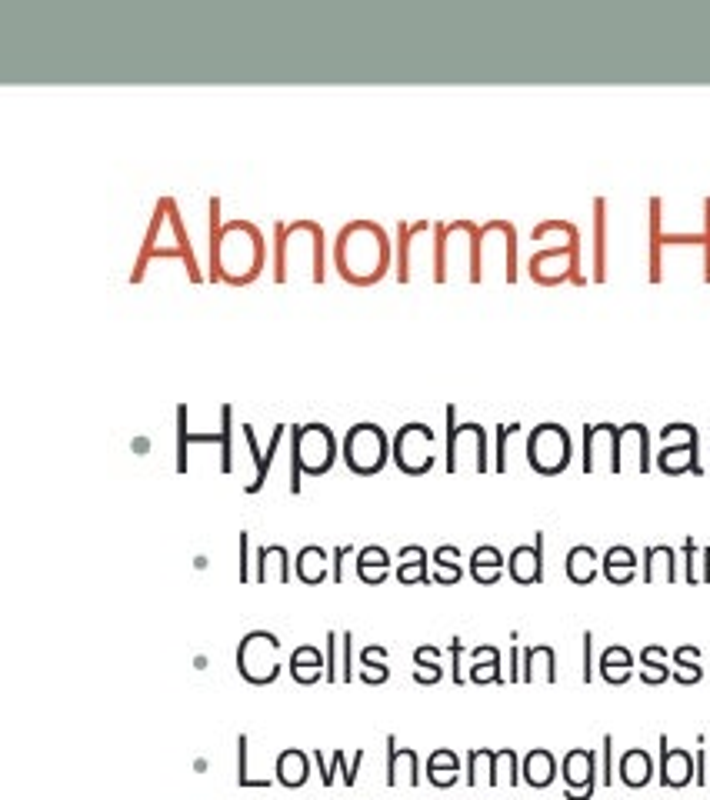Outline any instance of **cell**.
I'll list each match as a JSON object with an SVG mask.
<instances>
[{
	"mask_svg": "<svg viewBox=\"0 0 710 800\" xmlns=\"http://www.w3.org/2000/svg\"><path fill=\"white\" fill-rule=\"evenodd\" d=\"M644 584H677L680 577V567H677V550L667 547V544H650L644 547Z\"/></svg>",
	"mask_w": 710,
	"mask_h": 800,
	"instance_id": "22",
	"label": "cell"
},
{
	"mask_svg": "<svg viewBox=\"0 0 710 800\" xmlns=\"http://www.w3.org/2000/svg\"><path fill=\"white\" fill-rule=\"evenodd\" d=\"M294 574H297V580H304V584L320 587L327 577H334V560H330V554L320 544H307V547L297 550Z\"/></svg>",
	"mask_w": 710,
	"mask_h": 800,
	"instance_id": "23",
	"label": "cell"
},
{
	"mask_svg": "<svg viewBox=\"0 0 710 800\" xmlns=\"http://www.w3.org/2000/svg\"><path fill=\"white\" fill-rule=\"evenodd\" d=\"M600 784L610 787L617 780V767H614V737L604 734V740H600Z\"/></svg>",
	"mask_w": 710,
	"mask_h": 800,
	"instance_id": "50",
	"label": "cell"
},
{
	"mask_svg": "<svg viewBox=\"0 0 710 800\" xmlns=\"http://www.w3.org/2000/svg\"><path fill=\"white\" fill-rule=\"evenodd\" d=\"M654 467L664 470V474L677 477V474H704V464H700V434L694 424L687 420H674V424L660 427V454L654 457Z\"/></svg>",
	"mask_w": 710,
	"mask_h": 800,
	"instance_id": "12",
	"label": "cell"
},
{
	"mask_svg": "<svg viewBox=\"0 0 710 800\" xmlns=\"http://www.w3.org/2000/svg\"><path fill=\"white\" fill-rule=\"evenodd\" d=\"M247 747H250L247 734H240V737H237V784H240V787H270V780H267V777H250Z\"/></svg>",
	"mask_w": 710,
	"mask_h": 800,
	"instance_id": "47",
	"label": "cell"
},
{
	"mask_svg": "<svg viewBox=\"0 0 710 800\" xmlns=\"http://www.w3.org/2000/svg\"><path fill=\"white\" fill-rule=\"evenodd\" d=\"M237 674L254 687H267L280 677V637L274 630H247L237 640Z\"/></svg>",
	"mask_w": 710,
	"mask_h": 800,
	"instance_id": "11",
	"label": "cell"
},
{
	"mask_svg": "<svg viewBox=\"0 0 710 800\" xmlns=\"http://www.w3.org/2000/svg\"><path fill=\"white\" fill-rule=\"evenodd\" d=\"M674 677V667H670V654H667V647H660V644H647L644 650H640V680L650 687H657V684H664V680Z\"/></svg>",
	"mask_w": 710,
	"mask_h": 800,
	"instance_id": "40",
	"label": "cell"
},
{
	"mask_svg": "<svg viewBox=\"0 0 710 800\" xmlns=\"http://www.w3.org/2000/svg\"><path fill=\"white\" fill-rule=\"evenodd\" d=\"M447 474L457 470H477L487 474L490 467V447H487V427H480L477 420H464L457 424V404H447Z\"/></svg>",
	"mask_w": 710,
	"mask_h": 800,
	"instance_id": "7",
	"label": "cell"
},
{
	"mask_svg": "<svg viewBox=\"0 0 710 800\" xmlns=\"http://www.w3.org/2000/svg\"><path fill=\"white\" fill-rule=\"evenodd\" d=\"M617 780L627 787H647L654 780V757L644 747H630L617 760Z\"/></svg>",
	"mask_w": 710,
	"mask_h": 800,
	"instance_id": "27",
	"label": "cell"
},
{
	"mask_svg": "<svg viewBox=\"0 0 710 800\" xmlns=\"http://www.w3.org/2000/svg\"><path fill=\"white\" fill-rule=\"evenodd\" d=\"M237 577L244 580V584H250V580H254V570H250V564H254V560H250V534L247 530H240L237 534Z\"/></svg>",
	"mask_w": 710,
	"mask_h": 800,
	"instance_id": "51",
	"label": "cell"
},
{
	"mask_svg": "<svg viewBox=\"0 0 710 800\" xmlns=\"http://www.w3.org/2000/svg\"><path fill=\"white\" fill-rule=\"evenodd\" d=\"M390 567H394V560H390V554L380 544H370V547L357 550V577L364 580V584H370V587L384 584Z\"/></svg>",
	"mask_w": 710,
	"mask_h": 800,
	"instance_id": "37",
	"label": "cell"
},
{
	"mask_svg": "<svg viewBox=\"0 0 710 800\" xmlns=\"http://www.w3.org/2000/svg\"><path fill=\"white\" fill-rule=\"evenodd\" d=\"M330 257H334V270L347 284L374 287L394 267V244L377 220H350L337 230Z\"/></svg>",
	"mask_w": 710,
	"mask_h": 800,
	"instance_id": "2",
	"label": "cell"
},
{
	"mask_svg": "<svg viewBox=\"0 0 710 800\" xmlns=\"http://www.w3.org/2000/svg\"><path fill=\"white\" fill-rule=\"evenodd\" d=\"M527 274L540 287H557V284H567V280L584 287L587 274H584V267H580V230L570 234L567 240H560V244H547V247H540L537 254H530Z\"/></svg>",
	"mask_w": 710,
	"mask_h": 800,
	"instance_id": "8",
	"label": "cell"
},
{
	"mask_svg": "<svg viewBox=\"0 0 710 800\" xmlns=\"http://www.w3.org/2000/svg\"><path fill=\"white\" fill-rule=\"evenodd\" d=\"M660 767H657V780L664 787H687L694 784L697 777V760L687 747H670L667 734H660Z\"/></svg>",
	"mask_w": 710,
	"mask_h": 800,
	"instance_id": "18",
	"label": "cell"
},
{
	"mask_svg": "<svg viewBox=\"0 0 710 800\" xmlns=\"http://www.w3.org/2000/svg\"><path fill=\"white\" fill-rule=\"evenodd\" d=\"M670 667H674V680L680 687H690V684H700V680H704V667H700V647H694V644L677 647L674 654H670Z\"/></svg>",
	"mask_w": 710,
	"mask_h": 800,
	"instance_id": "42",
	"label": "cell"
},
{
	"mask_svg": "<svg viewBox=\"0 0 710 800\" xmlns=\"http://www.w3.org/2000/svg\"><path fill=\"white\" fill-rule=\"evenodd\" d=\"M340 450H344V464L357 477H374L394 460V437L374 420H357L354 427H347Z\"/></svg>",
	"mask_w": 710,
	"mask_h": 800,
	"instance_id": "6",
	"label": "cell"
},
{
	"mask_svg": "<svg viewBox=\"0 0 710 800\" xmlns=\"http://www.w3.org/2000/svg\"><path fill=\"white\" fill-rule=\"evenodd\" d=\"M427 567H430V554L420 544H407L397 554V580L400 584H434Z\"/></svg>",
	"mask_w": 710,
	"mask_h": 800,
	"instance_id": "36",
	"label": "cell"
},
{
	"mask_svg": "<svg viewBox=\"0 0 710 800\" xmlns=\"http://www.w3.org/2000/svg\"><path fill=\"white\" fill-rule=\"evenodd\" d=\"M520 434V424H497V444H494V470L504 474L507 470V440Z\"/></svg>",
	"mask_w": 710,
	"mask_h": 800,
	"instance_id": "49",
	"label": "cell"
},
{
	"mask_svg": "<svg viewBox=\"0 0 710 800\" xmlns=\"http://www.w3.org/2000/svg\"><path fill=\"white\" fill-rule=\"evenodd\" d=\"M154 260H180L187 277L194 280V284H204L197 254H194V247H190V237L184 227V214H180L174 197L157 200L154 214H150V224H147V234H144V244H140L137 264L130 270V284H140Z\"/></svg>",
	"mask_w": 710,
	"mask_h": 800,
	"instance_id": "3",
	"label": "cell"
},
{
	"mask_svg": "<svg viewBox=\"0 0 710 800\" xmlns=\"http://www.w3.org/2000/svg\"><path fill=\"white\" fill-rule=\"evenodd\" d=\"M467 784H500L497 780V750L490 747H470L467 750Z\"/></svg>",
	"mask_w": 710,
	"mask_h": 800,
	"instance_id": "41",
	"label": "cell"
},
{
	"mask_svg": "<svg viewBox=\"0 0 710 800\" xmlns=\"http://www.w3.org/2000/svg\"><path fill=\"white\" fill-rule=\"evenodd\" d=\"M310 757H314V764H317V774H320V784L324 787H334V780L337 774L344 777V787H354L357 784V774H360V764H364V747H357L354 750V757H344V747H337L334 754H324L320 747L310 750Z\"/></svg>",
	"mask_w": 710,
	"mask_h": 800,
	"instance_id": "19",
	"label": "cell"
},
{
	"mask_svg": "<svg viewBox=\"0 0 710 800\" xmlns=\"http://www.w3.org/2000/svg\"><path fill=\"white\" fill-rule=\"evenodd\" d=\"M290 677H294L297 684H304V687L327 680V657H324V650H317L314 644L294 647V654H290Z\"/></svg>",
	"mask_w": 710,
	"mask_h": 800,
	"instance_id": "25",
	"label": "cell"
},
{
	"mask_svg": "<svg viewBox=\"0 0 710 800\" xmlns=\"http://www.w3.org/2000/svg\"><path fill=\"white\" fill-rule=\"evenodd\" d=\"M494 250L504 264V280L517 284L520 277V257H517V227L510 220H487L480 224V270H484V257Z\"/></svg>",
	"mask_w": 710,
	"mask_h": 800,
	"instance_id": "15",
	"label": "cell"
},
{
	"mask_svg": "<svg viewBox=\"0 0 710 800\" xmlns=\"http://www.w3.org/2000/svg\"><path fill=\"white\" fill-rule=\"evenodd\" d=\"M257 584H290V550L284 544H267L254 554Z\"/></svg>",
	"mask_w": 710,
	"mask_h": 800,
	"instance_id": "21",
	"label": "cell"
},
{
	"mask_svg": "<svg viewBox=\"0 0 710 800\" xmlns=\"http://www.w3.org/2000/svg\"><path fill=\"white\" fill-rule=\"evenodd\" d=\"M347 554H354V547H350V544H337L334 554H330V557H334V577H330L334 584H344V557Z\"/></svg>",
	"mask_w": 710,
	"mask_h": 800,
	"instance_id": "56",
	"label": "cell"
},
{
	"mask_svg": "<svg viewBox=\"0 0 710 800\" xmlns=\"http://www.w3.org/2000/svg\"><path fill=\"white\" fill-rule=\"evenodd\" d=\"M697 564H700V547H697V540H694V537H687V540H684V580H687L690 587L700 584V570H697Z\"/></svg>",
	"mask_w": 710,
	"mask_h": 800,
	"instance_id": "52",
	"label": "cell"
},
{
	"mask_svg": "<svg viewBox=\"0 0 710 800\" xmlns=\"http://www.w3.org/2000/svg\"><path fill=\"white\" fill-rule=\"evenodd\" d=\"M604 467L610 474H620L624 470V460H620V427L617 424H587L584 427V470L587 474H597Z\"/></svg>",
	"mask_w": 710,
	"mask_h": 800,
	"instance_id": "14",
	"label": "cell"
},
{
	"mask_svg": "<svg viewBox=\"0 0 710 800\" xmlns=\"http://www.w3.org/2000/svg\"><path fill=\"white\" fill-rule=\"evenodd\" d=\"M544 544H547V534L544 530H537L534 534V544H520L507 554V574L514 584L520 587H534V584H544L547 570H544Z\"/></svg>",
	"mask_w": 710,
	"mask_h": 800,
	"instance_id": "17",
	"label": "cell"
},
{
	"mask_svg": "<svg viewBox=\"0 0 710 800\" xmlns=\"http://www.w3.org/2000/svg\"><path fill=\"white\" fill-rule=\"evenodd\" d=\"M520 680H524V684H534V680H547V684H554L557 680L554 647L550 644L524 647V654H520Z\"/></svg>",
	"mask_w": 710,
	"mask_h": 800,
	"instance_id": "24",
	"label": "cell"
},
{
	"mask_svg": "<svg viewBox=\"0 0 710 800\" xmlns=\"http://www.w3.org/2000/svg\"><path fill=\"white\" fill-rule=\"evenodd\" d=\"M350 640H354V634H350V630H344V634H340V680H354L357 674H354V650H350Z\"/></svg>",
	"mask_w": 710,
	"mask_h": 800,
	"instance_id": "53",
	"label": "cell"
},
{
	"mask_svg": "<svg viewBox=\"0 0 710 800\" xmlns=\"http://www.w3.org/2000/svg\"><path fill=\"white\" fill-rule=\"evenodd\" d=\"M497 780H504V784L510 787H517L520 780V754L514 747H500L497 750Z\"/></svg>",
	"mask_w": 710,
	"mask_h": 800,
	"instance_id": "46",
	"label": "cell"
},
{
	"mask_svg": "<svg viewBox=\"0 0 710 800\" xmlns=\"http://www.w3.org/2000/svg\"><path fill=\"white\" fill-rule=\"evenodd\" d=\"M634 450L637 454V470L640 474H650L654 470V454H650V430L640 420H630V424L620 427V460L624 454Z\"/></svg>",
	"mask_w": 710,
	"mask_h": 800,
	"instance_id": "31",
	"label": "cell"
},
{
	"mask_svg": "<svg viewBox=\"0 0 710 800\" xmlns=\"http://www.w3.org/2000/svg\"><path fill=\"white\" fill-rule=\"evenodd\" d=\"M560 777H564V797L567 800H590L597 787V750L590 747H570L560 760Z\"/></svg>",
	"mask_w": 710,
	"mask_h": 800,
	"instance_id": "16",
	"label": "cell"
},
{
	"mask_svg": "<svg viewBox=\"0 0 710 800\" xmlns=\"http://www.w3.org/2000/svg\"><path fill=\"white\" fill-rule=\"evenodd\" d=\"M357 677L364 680V684H370V687L387 684V677H390V667H387V647L367 644L364 650H360V670H357Z\"/></svg>",
	"mask_w": 710,
	"mask_h": 800,
	"instance_id": "43",
	"label": "cell"
},
{
	"mask_svg": "<svg viewBox=\"0 0 710 800\" xmlns=\"http://www.w3.org/2000/svg\"><path fill=\"white\" fill-rule=\"evenodd\" d=\"M387 787H397V784H410L417 787L420 784V754L414 747H397V737L387 734V777H384Z\"/></svg>",
	"mask_w": 710,
	"mask_h": 800,
	"instance_id": "20",
	"label": "cell"
},
{
	"mask_svg": "<svg viewBox=\"0 0 710 800\" xmlns=\"http://www.w3.org/2000/svg\"><path fill=\"white\" fill-rule=\"evenodd\" d=\"M637 550L627 547V544H614L604 550V557H600V574H604L610 584L624 587L630 580L637 577Z\"/></svg>",
	"mask_w": 710,
	"mask_h": 800,
	"instance_id": "26",
	"label": "cell"
},
{
	"mask_svg": "<svg viewBox=\"0 0 710 800\" xmlns=\"http://www.w3.org/2000/svg\"><path fill=\"white\" fill-rule=\"evenodd\" d=\"M427 780L434 787H454L460 774H464V767H460V757H457V750H450V747H437V750H430L427 754Z\"/></svg>",
	"mask_w": 710,
	"mask_h": 800,
	"instance_id": "35",
	"label": "cell"
},
{
	"mask_svg": "<svg viewBox=\"0 0 710 800\" xmlns=\"http://www.w3.org/2000/svg\"><path fill=\"white\" fill-rule=\"evenodd\" d=\"M520 777H524V784L530 787H550L557 780V757L550 754L547 747H534L527 750L524 757H520Z\"/></svg>",
	"mask_w": 710,
	"mask_h": 800,
	"instance_id": "29",
	"label": "cell"
},
{
	"mask_svg": "<svg viewBox=\"0 0 710 800\" xmlns=\"http://www.w3.org/2000/svg\"><path fill=\"white\" fill-rule=\"evenodd\" d=\"M594 670H597V664H594V634L584 630V684L594 680Z\"/></svg>",
	"mask_w": 710,
	"mask_h": 800,
	"instance_id": "55",
	"label": "cell"
},
{
	"mask_svg": "<svg viewBox=\"0 0 710 800\" xmlns=\"http://www.w3.org/2000/svg\"><path fill=\"white\" fill-rule=\"evenodd\" d=\"M394 464L407 477H424L437 464V437L424 420H407L394 437Z\"/></svg>",
	"mask_w": 710,
	"mask_h": 800,
	"instance_id": "13",
	"label": "cell"
},
{
	"mask_svg": "<svg viewBox=\"0 0 710 800\" xmlns=\"http://www.w3.org/2000/svg\"><path fill=\"white\" fill-rule=\"evenodd\" d=\"M520 654H524V647L510 650V674H507L510 684H520Z\"/></svg>",
	"mask_w": 710,
	"mask_h": 800,
	"instance_id": "58",
	"label": "cell"
},
{
	"mask_svg": "<svg viewBox=\"0 0 710 800\" xmlns=\"http://www.w3.org/2000/svg\"><path fill=\"white\" fill-rule=\"evenodd\" d=\"M327 684H340V630H327Z\"/></svg>",
	"mask_w": 710,
	"mask_h": 800,
	"instance_id": "48",
	"label": "cell"
},
{
	"mask_svg": "<svg viewBox=\"0 0 710 800\" xmlns=\"http://www.w3.org/2000/svg\"><path fill=\"white\" fill-rule=\"evenodd\" d=\"M564 567H567L570 584L587 587V584H594V580L600 577V554L590 544H577V547L567 550Z\"/></svg>",
	"mask_w": 710,
	"mask_h": 800,
	"instance_id": "33",
	"label": "cell"
},
{
	"mask_svg": "<svg viewBox=\"0 0 710 800\" xmlns=\"http://www.w3.org/2000/svg\"><path fill=\"white\" fill-rule=\"evenodd\" d=\"M430 564H434V574L430 580L440 587H454L464 580V564H460V547L457 544H440L434 554H430Z\"/></svg>",
	"mask_w": 710,
	"mask_h": 800,
	"instance_id": "39",
	"label": "cell"
},
{
	"mask_svg": "<svg viewBox=\"0 0 710 800\" xmlns=\"http://www.w3.org/2000/svg\"><path fill=\"white\" fill-rule=\"evenodd\" d=\"M674 244L704 250V280L710 284V197H704V224H700V230H684V234L664 230V200L650 197V254H647L650 284L664 280V250Z\"/></svg>",
	"mask_w": 710,
	"mask_h": 800,
	"instance_id": "5",
	"label": "cell"
},
{
	"mask_svg": "<svg viewBox=\"0 0 710 800\" xmlns=\"http://www.w3.org/2000/svg\"><path fill=\"white\" fill-rule=\"evenodd\" d=\"M440 650L434 644H424L414 650V680L417 684H437L440 677H444V667H440Z\"/></svg>",
	"mask_w": 710,
	"mask_h": 800,
	"instance_id": "45",
	"label": "cell"
},
{
	"mask_svg": "<svg viewBox=\"0 0 710 800\" xmlns=\"http://www.w3.org/2000/svg\"><path fill=\"white\" fill-rule=\"evenodd\" d=\"M504 567H507V557L500 554L494 544L474 547V554H470V560H467V574L484 587L497 584V580L504 577Z\"/></svg>",
	"mask_w": 710,
	"mask_h": 800,
	"instance_id": "30",
	"label": "cell"
},
{
	"mask_svg": "<svg viewBox=\"0 0 710 800\" xmlns=\"http://www.w3.org/2000/svg\"><path fill=\"white\" fill-rule=\"evenodd\" d=\"M634 654L624 647V644H610L600 650V660H597V670H600V677L607 680V684H627L630 677H634Z\"/></svg>",
	"mask_w": 710,
	"mask_h": 800,
	"instance_id": "32",
	"label": "cell"
},
{
	"mask_svg": "<svg viewBox=\"0 0 710 800\" xmlns=\"http://www.w3.org/2000/svg\"><path fill=\"white\" fill-rule=\"evenodd\" d=\"M607 197H594V274L590 280L604 284L607 280V244H610V230H607Z\"/></svg>",
	"mask_w": 710,
	"mask_h": 800,
	"instance_id": "38",
	"label": "cell"
},
{
	"mask_svg": "<svg viewBox=\"0 0 710 800\" xmlns=\"http://www.w3.org/2000/svg\"><path fill=\"white\" fill-rule=\"evenodd\" d=\"M310 764H314V757L307 754V750L300 747H287L277 754V767H274V780L280 787H304L310 780Z\"/></svg>",
	"mask_w": 710,
	"mask_h": 800,
	"instance_id": "28",
	"label": "cell"
},
{
	"mask_svg": "<svg viewBox=\"0 0 710 800\" xmlns=\"http://www.w3.org/2000/svg\"><path fill=\"white\" fill-rule=\"evenodd\" d=\"M187 404H177V474H187L190 467V444H210L220 450V470L224 474H234V407L224 404L220 407V427L207 430V434H194L187 420Z\"/></svg>",
	"mask_w": 710,
	"mask_h": 800,
	"instance_id": "9",
	"label": "cell"
},
{
	"mask_svg": "<svg viewBox=\"0 0 710 800\" xmlns=\"http://www.w3.org/2000/svg\"><path fill=\"white\" fill-rule=\"evenodd\" d=\"M240 430H244V440H247V450H250V464H254V480H247L244 490H247V494H260L264 484H267V477H270L267 467H264V447H260L254 424H244Z\"/></svg>",
	"mask_w": 710,
	"mask_h": 800,
	"instance_id": "44",
	"label": "cell"
},
{
	"mask_svg": "<svg viewBox=\"0 0 710 800\" xmlns=\"http://www.w3.org/2000/svg\"><path fill=\"white\" fill-rule=\"evenodd\" d=\"M504 657H500V650L494 644H480L470 650V674L467 680H474V684H504Z\"/></svg>",
	"mask_w": 710,
	"mask_h": 800,
	"instance_id": "34",
	"label": "cell"
},
{
	"mask_svg": "<svg viewBox=\"0 0 710 800\" xmlns=\"http://www.w3.org/2000/svg\"><path fill=\"white\" fill-rule=\"evenodd\" d=\"M524 454L534 474L557 477V474H564L570 467V460H574V437H570V430L564 424H557V420H544V424L530 427Z\"/></svg>",
	"mask_w": 710,
	"mask_h": 800,
	"instance_id": "10",
	"label": "cell"
},
{
	"mask_svg": "<svg viewBox=\"0 0 710 800\" xmlns=\"http://www.w3.org/2000/svg\"><path fill=\"white\" fill-rule=\"evenodd\" d=\"M694 760H697V777H694V784L707 787V784H710V777H707V750H697Z\"/></svg>",
	"mask_w": 710,
	"mask_h": 800,
	"instance_id": "57",
	"label": "cell"
},
{
	"mask_svg": "<svg viewBox=\"0 0 710 800\" xmlns=\"http://www.w3.org/2000/svg\"><path fill=\"white\" fill-rule=\"evenodd\" d=\"M700 584H710V547L700 550Z\"/></svg>",
	"mask_w": 710,
	"mask_h": 800,
	"instance_id": "59",
	"label": "cell"
},
{
	"mask_svg": "<svg viewBox=\"0 0 710 800\" xmlns=\"http://www.w3.org/2000/svg\"><path fill=\"white\" fill-rule=\"evenodd\" d=\"M207 250L210 280H224L230 287H247L264 274L270 247L254 220H224L220 197L207 200Z\"/></svg>",
	"mask_w": 710,
	"mask_h": 800,
	"instance_id": "1",
	"label": "cell"
},
{
	"mask_svg": "<svg viewBox=\"0 0 710 800\" xmlns=\"http://www.w3.org/2000/svg\"><path fill=\"white\" fill-rule=\"evenodd\" d=\"M460 660H464V640L454 637L450 640V680L460 687V684H467V674H464V667H460Z\"/></svg>",
	"mask_w": 710,
	"mask_h": 800,
	"instance_id": "54",
	"label": "cell"
},
{
	"mask_svg": "<svg viewBox=\"0 0 710 800\" xmlns=\"http://www.w3.org/2000/svg\"><path fill=\"white\" fill-rule=\"evenodd\" d=\"M340 457V440L324 420L290 424V494H300L304 477H324Z\"/></svg>",
	"mask_w": 710,
	"mask_h": 800,
	"instance_id": "4",
	"label": "cell"
}]
</instances>
